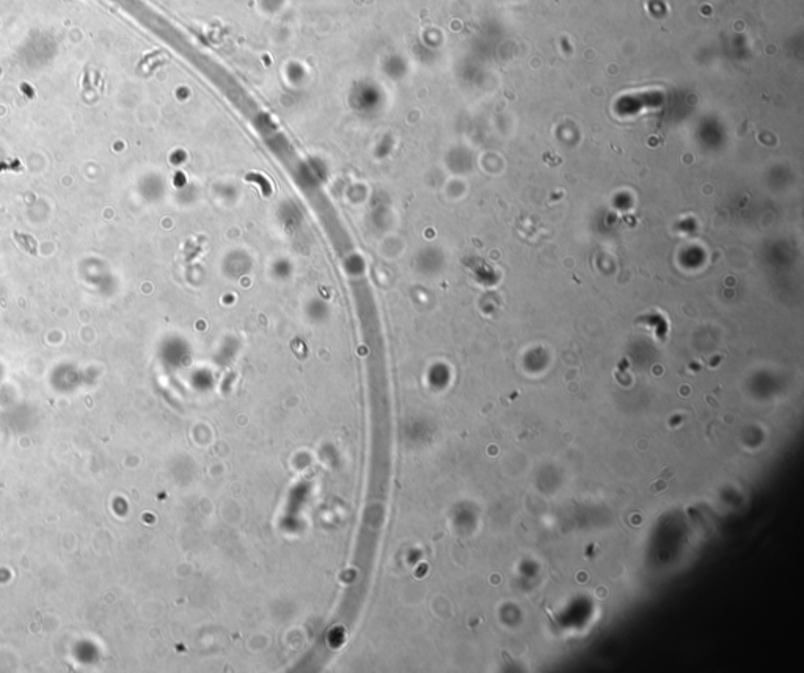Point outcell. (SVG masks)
Wrapping results in <instances>:
<instances>
[{
    "label": "cell",
    "instance_id": "1",
    "mask_svg": "<svg viewBox=\"0 0 804 673\" xmlns=\"http://www.w3.org/2000/svg\"><path fill=\"white\" fill-rule=\"evenodd\" d=\"M668 480H669L668 477L664 479V473H663V475H660V477H657V480L654 482V484L650 485V488H649L650 493H652V494H660V493H663V492H666Z\"/></svg>",
    "mask_w": 804,
    "mask_h": 673
}]
</instances>
